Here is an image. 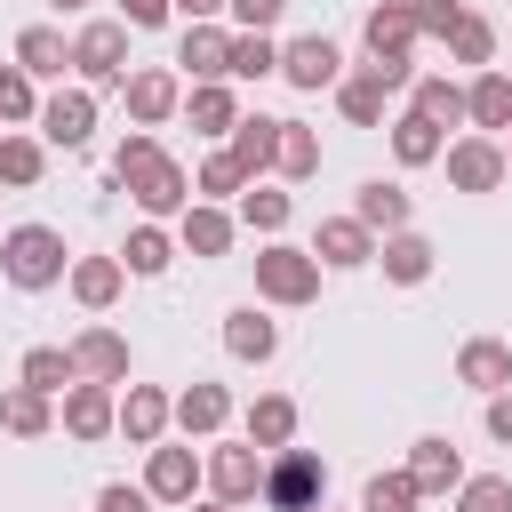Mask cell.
<instances>
[{"label":"cell","mask_w":512,"mask_h":512,"mask_svg":"<svg viewBox=\"0 0 512 512\" xmlns=\"http://www.w3.org/2000/svg\"><path fill=\"white\" fill-rule=\"evenodd\" d=\"M112 176H120V192L144 208V224H160V216H184V208H192V168H184V160H168L152 128H128V136L112 144Z\"/></svg>","instance_id":"6da1fadb"},{"label":"cell","mask_w":512,"mask_h":512,"mask_svg":"<svg viewBox=\"0 0 512 512\" xmlns=\"http://www.w3.org/2000/svg\"><path fill=\"white\" fill-rule=\"evenodd\" d=\"M0 272H8L24 296H40V288H56V280L72 272V248H64L56 224H16V232H0Z\"/></svg>","instance_id":"7a4b0ae2"},{"label":"cell","mask_w":512,"mask_h":512,"mask_svg":"<svg viewBox=\"0 0 512 512\" xmlns=\"http://www.w3.org/2000/svg\"><path fill=\"white\" fill-rule=\"evenodd\" d=\"M312 296H320V256H312V248H288V240H264V248H256V304L296 312V304H312Z\"/></svg>","instance_id":"3957f363"},{"label":"cell","mask_w":512,"mask_h":512,"mask_svg":"<svg viewBox=\"0 0 512 512\" xmlns=\"http://www.w3.org/2000/svg\"><path fill=\"white\" fill-rule=\"evenodd\" d=\"M72 72H80V88H120L128 80V24L120 16H88L72 32Z\"/></svg>","instance_id":"277c9868"},{"label":"cell","mask_w":512,"mask_h":512,"mask_svg":"<svg viewBox=\"0 0 512 512\" xmlns=\"http://www.w3.org/2000/svg\"><path fill=\"white\" fill-rule=\"evenodd\" d=\"M320 496H328V464L312 448H280L264 464V504L272 512H320Z\"/></svg>","instance_id":"5b68a950"},{"label":"cell","mask_w":512,"mask_h":512,"mask_svg":"<svg viewBox=\"0 0 512 512\" xmlns=\"http://www.w3.org/2000/svg\"><path fill=\"white\" fill-rule=\"evenodd\" d=\"M144 496L152 504H192V496H208V456H192V448H144Z\"/></svg>","instance_id":"8992f818"},{"label":"cell","mask_w":512,"mask_h":512,"mask_svg":"<svg viewBox=\"0 0 512 512\" xmlns=\"http://www.w3.org/2000/svg\"><path fill=\"white\" fill-rule=\"evenodd\" d=\"M120 96H128V120H136V128H168V120L184 112V72H176V64H144V72L120 80Z\"/></svg>","instance_id":"52a82bcc"},{"label":"cell","mask_w":512,"mask_h":512,"mask_svg":"<svg viewBox=\"0 0 512 512\" xmlns=\"http://www.w3.org/2000/svg\"><path fill=\"white\" fill-rule=\"evenodd\" d=\"M264 464H272V456H264L256 440H240V448H208V496L232 504V512L256 504V496H264Z\"/></svg>","instance_id":"ba28073f"},{"label":"cell","mask_w":512,"mask_h":512,"mask_svg":"<svg viewBox=\"0 0 512 512\" xmlns=\"http://www.w3.org/2000/svg\"><path fill=\"white\" fill-rule=\"evenodd\" d=\"M280 80H288L296 96H320V88H336V80H344V48H336L328 32H304V40H288V48H280Z\"/></svg>","instance_id":"9c48e42d"},{"label":"cell","mask_w":512,"mask_h":512,"mask_svg":"<svg viewBox=\"0 0 512 512\" xmlns=\"http://www.w3.org/2000/svg\"><path fill=\"white\" fill-rule=\"evenodd\" d=\"M96 136V88H56L40 96V144L48 152H80Z\"/></svg>","instance_id":"30bf717a"},{"label":"cell","mask_w":512,"mask_h":512,"mask_svg":"<svg viewBox=\"0 0 512 512\" xmlns=\"http://www.w3.org/2000/svg\"><path fill=\"white\" fill-rule=\"evenodd\" d=\"M440 168H448V184L456 192H496V184H512V168H504V144L496 136H456L448 152H440Z\"/></svg>","instance_id":"8fae6325"},{"label":"cell","mask_w":512,"mask_h":512,"mask_svg":"<svg viewBox=\"0 0 512 512\" xmlns=\"http://www.w3.org/2000/svg\"><path fill=\"white\" fill-rule=\"evenodd\" d=\"M312 256H320V272H360V264H376V232H368L352 208H344V216H320Z\"/></svg>","instance_id":"7c38bea8"},{"label":"cell","mask_w":512,"mask_h":512,"mask_svg":"<svg viewBox=\"0 0 512 512\" xmlns=\"http://www.w3.org/2000/svg\"><path fill=\"white\" fill-rule=\"evenodd\" d=\"M224 152H232V168H240L248 184H264V176L280 168V120H272V112H240V128L224 136Z\"/></svg>","instance_id":"4fadbf2b"},{"label":"cell","mask_w":512,"mask_h":512,"mask_svg":"<svg viewBox=\"0 0 512 512\" xmlns=\"http://www.w3.org/2000/svg\"><path fill=\"white\" fill-rule=\"evenodd\" d=\"M456 384H472L480 400L512 392V344H504V336H464V344H456Z\"/></svg>","instance_id":"5bb4252c"},{"label":"cell","mask_w":512,"mask_h":512,"mask_svg":"<svg viewBox=\"0 0 512 512\" xmlns=\"http://www.w3.org/2000/svg\"><path fill=\"white\" fill-rule=\"evenodd\" d=\"M408 480H416V496H456L472 472H464V456H456L448 432H424V440L408 448Z\"/></svg>","instance_id":"9a60e30c"},{"label":"cell","mask_w":512,"mask_h":512,"mask_svg":"<svg viewBox=\"0 0 512 512\" xmlns=\"http://www.w3.org/2000/svg\"><path fill=\"white\" fill-rule=\"evenodd\" d=\"M176 72H184L192 88H200V80H232V32H224V24H184Z\"/></svg>","instance_id":"2e32d148"},{"label":"cell","mask_w":512,"mask_h":512,"mask_svg":"<svg viewBox=\"0 0 512 512\" xmlns=\"http://www.w3.org/2000/svg\"><path fill=\"white\" fill-rule=\"evenodd\" d=\"M64 432L72 440H112L120 432V384H72L64 392Z\"/></svg>","instance_id":"e0dca14e"},{"label":"cell","mask_w":512,"mask_h":512,"mask_svg":"<svg viewBox=\"0 0 512 512\" xmlns=\"http://www.w3.org/2000/svg\"><path fill=\"white\" fill-rule=\"evenodd\" d=\"M168 424H176V400H168L160 384H128V392H120V432H128V448H160Z\"/></svg>","instance_id":"ac0fdd59"},{"label":"cell","mask_w":512,"mask_h":512,"mask_svg":"<svg viewBox=\"0 0 512 512\" xmlns=\"http://www.w3.org/2000/svg\"><path fill=\"white\" fill-rule=\"evenodd\" d=\"M392 96H400V88H392V80H384L376 64H360V72H344V80H336V112H344L352 128H384Z\"/></svg>","instance_id":"d6986e66"},{"label":"cell","mask_w":512,"mask_h":512,"mask_svg":"<svg viewBox=\"0 0 512 512\" xmlns=\"http://www.w3.org/2000/svg\"><path fill=\"white\" fill-rule=\"evenodd\" d=\"M352 216L376 232V240H392V232H408V216H416V200H408V184H392V176H368L360 192H352Z\"/></svg>","instance_id":"ffe728a7"},{"label":"cell","mask_w":512,"mask_h":512,"mask_svg":"<svg viewBox=\"0 0 512 512\" xmlns=\"http://www.w3.org/2000/svg\"><path fill=\"white\" fill-rule=\"evenodd\" d=\"M376 264H384V280L392 288H424L432 272H440V248L408 224V232H392V240H376Z\"/></svg>","instance_id":"44dd1931"},{"label":"cell","mask_w":512,"mask_h":512,"mask_svg":"<svg viewBox=\"0 0 512 512\" xmlns=\"http://www.w3.org/2000/svg\"><path fill=\"white\" fill-rule=\"evenodd\" d=\"M64 288H72V304H80V312H112V304H120V288H128V264H120V256H72Z\"/></svg>","instance_id":"7402d4cb"},{"label":"cell","mask_w":512,"mask_h":512,"mask_svg":"<svg viewBox=\"0 0 512 512\" xmlns=\"http://www.w3.org/2000/svg\"><path fill=\"white\" fill-rule=\"evenodd\" d=\"M224 352L248 360V368H264V360L280 352V320H272L264 304H232V312H224Z\"/></svg>","instance_id":"603a6c76"},{"label":"cell","mask_w":512,"mask_h":512,"mask_svg":"<svg viewBox=\"0 0 512 512\" xmlns=\"http://www.w3.org/2000/svg\"><path fill=\"white\" fill-rule=\"evenodd\" d=\"M224 424H232V392L208 384V376H192V384L176 392V432H184V440H216Z\"/></svg>","instance_id":"cb8c5ba5"},{"label":"cell","mask_w":512,"mask_h":512,"mask_svg":"<svg viewBox=\"0 0 512 512\" xmlns=\"http://www.w3.org/2000/svg\"><path fill=\"white\" fill-rule=\"evenodd\" d=\"M464 120H472V136H512V72H472V88H464Z\"/></svg>","instance_id":"d4e9b609"},{"label":"cell","mask_w":512,"mask_h":512,"mask_svg":"<svg viewBox=\"0 0 512 512\" xmlns=\"http://www.w3.org/2000/svg\"><path fill=\"white\" fill-rule=\"evenodd\" d=\"M232 232H240V216L216 208V200H192V208L176 216V248H184V256H224Z\"/></svg>","instance_id":"484cf974"},{"label":"cell","mask_w":512,"mask_h":512,"mask_svg":"<svg viewBox=\"0 0 512 512\" xmlns=\"http://www.w3.org/2000/svg\"><path fill=\"white\" fill-rule=\"evenodd\" d=\"M72 360H80V384H128V336L120 328H80Z\"/></svg>","instance_id":"4316f807"},{"label":"cell","mask_w":512,"mask_h":512,"mask_svg":"<svg viewBox=\"0 0 512 512\" xmlns=\"http://www.w3.org/2000/svg\"><path fill=\"white\" fill-rule=\"evenodd\" d=\"M184 120H192V136H232V128H240V96H232V80H200V88H184Z\"/></svg>","instance_id":"83f0119b"},{"label":"cell","mask_w":512,"mask_h":512,"mask_svg":"<svg viewBox=\"0 0 512 512\" xmlns=\"http://www.w3.org/2000/svg\"><path fill=\"white\" fill-rule=\"evenodd\" d=\"M16 64H24L32 80H64V72H72V40H64L56 24H24V32H16Z\"/></svg>","instance_id":"f1b7e54d"},{"label":"cell","mask_w":512,"mask_h":512,"mask_svg":"<svg viewBox=\"0 0 512 512\" xmlns=\"http://www.w3.org/2000/svg\"><path fill=\"white\" fill-rule=\"evenodd\" d=\"M408 112H424L440 136H448V128H472V120H464V88H456L448 72H416V88H408Z\"/></svg>","instance_id":"f546056e"},{"label":"cell","mask_w":512,"mask_h":512,"mask_svg":"<svg viewBox=\"0 0 512 512\" xmlns=\"http://www.w3.org/2000/svg\"><path fill=\"white\" fill-rule=\"evenodd\" d=\"M384 128H392V160H400V168H440L448 136H440V128L424 120V112H392Z\"/></svg>","instance_id":"4dcf8cb0"},{"label":"cell","mask_w":512,"mask_h":512,"mask_svg":"<svg viewBox=\"0 0 512 512\" xmlns=\"http://www.w3.org/2000/svg\"><path fill=\"white\" fill-rule=\"evenodd\" d=\"M16 384H32V392L64 400V392L80 384V360H72V344H32V352H24V368H16Z\"/></svg>","instance_id":"1f68e13d"},{"label":"cell","mask_w":512,"mask_h":512,"mask_svg":"<svg viewBox=\"0 0 512 512\" xmlns=\"http://www.w3.org/2000/svg\"><path fill=\"white\" fill-rule=\"evenodd\" d=\"M48 424H56V400L48 392H32V384H8L0 392V432L8 440H40Z\"/></svg>","instance_id":"d6a6232c"},{"label":"cell","mask_w":512,"mask_h":512,"mask_svg":"<svg viewBox=\"0 0 512 512\" xmlns=\"http://www.w3.org/2000/svg\"><path fill=\"white\" fill-rule=\"evenodd\" d=\"M248 440H256L264 456H280V448L296 440V400H288V392H256V400H248Z\"/></svg>","instance_id":"836d02e7"},{"label":"cell","mask_w":512,"mask_h":512,"mask_svg":"<svg viewBox=\"0 0 512 512\" xmlns=\"http://www.w3.org/2000/svg\"><path fill=\"white\" fill-rule=\"evenodd\" d=\"M40 176H48V144L24 136V128H0V184L8 192H32Z\"/></svg>","instance_id":"e575fe53"},{"label":"cell","mask_w":512,"mask_h":512,"mask_svg":"<svg viewBox=\"0 0 512 512\" xmlns=\"http://www.w3.org/2000/svg\"><path fill=\"white\" fill-rule=\"evenodd\" d=\"M232 216H240L248 232H264V240H280V232H288V216H296V200H288L280 184H248V192L232 200Z\"/></svg>","instance_id":"d590c367"},{"label":"cell","mask_w":512,"mask_h":512,"mask_svg":"<svg viewBox=\"0 0 512 512\" xmlns=\"http://www.w3.org/2000/svg\"><path fill=\"white\" fill-rule=\"evenodd\" d=\"M120 264H128L136 280H160V272L176 264V232H160V224H136V232L120 240Z\"/></svg>","instance_id":"8d00e7d4"},{"label":"cell","mask_w":512,"mask_h":512,"mask_svg":"<svg viewBox=\"0 0 512 512\" xmlns=\"http://www.w3.org/2000/svg\"><path fill=\"white\" fill-rule=\"evenodd\" d=\"M0 128H40V80L24 64H0Z\"/></svg>","instance_id":"74e56055"},{"label":"cell","mask_w":512,"mask_h":512,"mask_svg":"<svg viewBox=\"0 0 512 512\" xmlns=\"http://www.w3.org/2000/svg\"><path fill=\"white\" fill-rule=\"evenodd\" d=\"M448 64H472V72H488V64H496V24L464 8V16H456V32H448Z\"/></svg>","instance_id":"f35d334b"},{"label":"cell","mask_w":512,"mask_h":512,"mask_svg":"<svg viewBox=\"0 0 512 512\" xmlns=\"http://www.w3.org/2000/svg\"><path fill=\"white\" fill-rule=\"evenodd\" d=\"M280 184H304V176H320V136L304 128V120H280V168H272Z\"/></svg>","instance_id":"ab89813d"},{"label":"cell","mask_w":512,"mask_h":512,"mask_svg":"<svg viewBox=\"0 0 512 512\" xmlns=\"http://www.w3.org/2000/svg\"><path fill=\"white\" fill-rule=\"evenodd\" d=\"M280 72V40L272 32H232V80H272Z\"/></svg>","instance_id":"60d3db41"},{"label":"cell","mask_w":512,"mask_h":512,"mask_svg":"<svg viewBox=\"0 0 512 512\" xmlns=\"http://www.w3.org/2000/svg\"><path fill=\"white\" fill-rule=\"evenodd\" d=\"M240 192H248V176L232 168V152H208V160L192 168V200H216V208H224V200H240Z\"/></svg>","instance_id":"b9f144b4"},{"label":"cell","mask_w":512,"mask_h":512,"mask_svg":"<svg viewBox=\"0 0 512 512\" xmlns=\"http://www.w3.org/2000/svg\"><path fill=\"white\" fill-rule=\"evenodd\" d=\"M424 496H416V480H408V464L400 472H368V488H360V512H416Z\"/></svg>","instance_id":"7bdbcfd3"},{"label":"cell","mask_w":512,"mask_h":512,"mask_svg":"<svg viewBox=\"0 0 512 512\" xmlns=\"http://www.w3.org/2000/svg\"><path fill=\"white\" fill-rule=\"evenodd\" d=\"M456 512H512V480L504 472H472L456 488Z\"/></svg>","instance_id":"ee69618b"},{"label":"cell","mask_w":512,"mask_h":512,"mask_svg":"<svg viewBox=\"0 0 512 512\" xmlns=\"http://www.w3.org/2000/svg\"><path fill=\"white\" fill-rule=\"evenodd\" d=\"M224 16H232V24H240V32H272V24H280V16H288V0H232V8H224Z\"/></svg>","instance_id":"f6af8a7d"},{"label":"cell","mask_w":512,"mask_h":512,"mask_svg":"<svg viewBox=\"0 0 512 512\" xmlns=\"http://www.w3.org/2000/svg\"><path fill=\"white\" fill-rule=\"evenodd\" d=\"M168 16H176V0H120V24L128 32H160Z\"/></svg>","instance_id":"bcb514c9"},{"label":"cell","mask_w":512,"mask_h":512,"mask_svg":"<svg viewBox=\"0 0 512 512\" xmlns=\"http://www.w3.org/2000/svg\"><path fill=\"white\" fill-rule=\"evenodd\" d=\"M96 512H152V496H144V480L128 488V480H104L96 488Z\"/></svg>","instance_id":"7dc6e473"},{"label":"cell","mask_w":512,"mask_h":512,"mask_svg":"<svg viewBox=\"0 0 512 512\" xmlns=\"http://www.w3.org/2000/svg\"><path fill=\"white\" fill-rule=\"evenodd\" d=\"M480 424H488V440H504V448H512V392H496V400H488V416H480Z\"/></svg>","instance_id":"c3c4849f"},{"label":"cell","mask_w":512,"mask_h":512,"mask_svg":"<svg viewBox=\"0 0 512 512\" xmlns=\"http://www.w3.org/2000/svg\"><path fill=\"white\" fill-rule=\"evenodd\" d=\"M224 8H232V0H176V16H184V24H216Z\"/></svg>","instance_id":"681fc988"},{"label":"cell","mask_w":512,"mask_h":512,"mask_svg":"<svg viewBox=\"0 0 512 512\" xmlns=\"http://www.w3.org/2000/svg\"><path fill=\"white\" fill-rule=\"evenodd\" d=\"M184 512H232V504H216V496H192V504H184Z\"/></svg>","instance_id":"f907efd6"},{"label":"cell","mask_w":512,"mask_h":512,"mask_svg":"<svg viewBox=\"0 0 512 512\" xmlns=\"http://www.w3.org/2000/svg\"><path fill=\"white\" fill-rule=\"evenodd\" d=\"M48 8H64V16H80V8H88V0H48Z\"/></svg>","instance_id":"816d5d0a"},{"label":"cell","mask_w":512,"mask_h":512,"mask_svg":"<svg viewBox=\"0 0 512 512\" xmlns=\"http://www.w3.org/2000/svg\"><path fill=\"white\" fill-rule=\"evenodd\" d=\"M416 8H464V0H416Z\"/></svg>","instance_id":"f5cc1de1"},{"label":"cell","mask_w":512,"mask_h":512,"mask_svg":"<svg viewBox=\"0 0 512 512\" xmlns=\"http://www.w3.org/2000/svg\"><path fill=\"white\" fill-rule=\"evenodd\" d=\"M504 168H512V144H504Z\"/></svg>","instance_id":"db71d44e"},{"label":"cell","mask_w":512,"mask_h":512,"mask_svg":"<svg viewBox=\"0 0 512 512\" xmlns=\"http://www.w3.org/2000/svg\"><path fill=\"white\" fill-rule=\"evenodd\" d=\"M320 512H328V504H320Z\"/></svg>","instance_id":"11a10c76"}]
</instances>
